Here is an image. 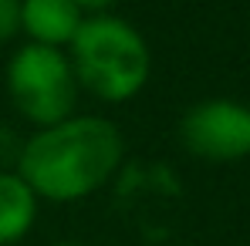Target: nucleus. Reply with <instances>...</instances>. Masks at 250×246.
Masks as SVG:
<instances>
[{"label":"nucleus","mask_w":250,"mask_h":246,"mask_svg":"<svg viewBox=\"0 0 250 246\" xmlns=\"http://www.w3.org/2000/svg\"><path fill=\"white\" fill-rule=\"evenodd\" d=\"M75 3H78V10L84 17H95V14H112V7L119 0H75Z\"/></svg>","instance_id":"6e6552de"},{"label":"nucleus","mask_w":250,"mask_h":246,"mask_svg":"<svg viewBox=\"0 0 250 246\" xmlns=\"http://www.w3.org/2000/svg\"><path fill=\"white\" fill-rule=\"evenodd\" d=\"M179 142L189 155L230 165L250 155V105L237 98H203L179 118Z\"/></svg>","instance_id":"20e7f679"},{"label":"nucleus","mask_w":250,"mask_h":246,"mask_svg":"<svg viewBox=\"0 0 250 246\" xmlns=\"http://www.w3.org/2000/svg\"><path fill=\"white\" fill-rule=\"evenodd\" d=\"M84 14L75 0H21V34L27 44L68 51Z\"/></svg>","instance_id":"39448f33"},{"label":"nucleus","mask_w":250,"mask_h":246,"mask_svg":"<svg viewBox=\"0 0 250 246\" xmlns=\"http://www.w3.org/2000/svg\"><path fill=\"white\" fill-rule=\"evenodd\" d=\"M125 162V138L105 115H71L51 128H34L17 149L14 172L41 203H82L105 189Z\"/></svg>","instance_id":"f257e3e1"},{"label":"nucleus","mask_w":250,"mask_h":246,"mask_svg":"<svg viewBox=\"0 0 250 246\" xmlns=\"http://www.w3.org/2000/svg\"><path fill=\"white\" fill-rule=\"evenodd\" d=\"M64 54L71 61L78 88L105 105L132 101L152 75L149 41L119 14L84 17Z\"/></svg>","instance_id":"f03ea898"},{"label":"nucleus","mask_w":250,"mask_h":246,"mask_svg":"<svg viewBox=\"0 0 250 246\" xmlns=\"http://www.w3.org/2000/svg\"><path fill=\"white\" fill-rule=\"evenodd\" d=\"M41 199L14 172L0 169V246H17L38 223Z\"/></svg>","instance_id":"423d86ee"},{"label":"nucleus","mask_w":250,"mask_h":246,"mask_svg":"<svg viewBox=\"0 0 250 246\" xmlns=\"http://www.w3.org/2000/svg\"><path fill=\"white\" fill-rule=\"evenodd\" d=\"M21 34V0H0V44Z\"/></svg>","instance_id":"0eeeda50"},{"label":"nucleus","mask_w":250,"mask_h":246,"mask_svg":"<svg viewBox=\"0 0 250 246\" xmlns=\"http://www.w3.org/2000/svg\"><path fill=\"white\" fill-rule=\"evenodd\" d=\"M68 246H71V243H68Z\"/></svg>","instance_id":"1a4fd4ad"},{"label":"nucleus","mask_w":250,"mask_h":246,"mask_svg":"<svg viewBox=\"0 0 250 246\" xmlns=\"http://www.w3.org/2000/svg\"><path fill=\"white\" fill-rule=\"evenodd\" d=\"M3 84H7V98L17 108V115L34 128H51L71 118L78 108V95H82L64 51L27 41L10 54Z\"/></svg>","instance_id":"7ed1b4c3"}]
</instances>
